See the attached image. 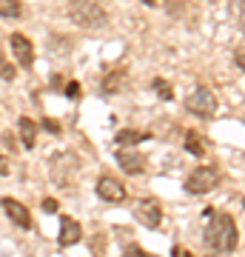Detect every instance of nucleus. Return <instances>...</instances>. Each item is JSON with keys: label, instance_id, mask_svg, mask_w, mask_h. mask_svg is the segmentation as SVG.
<instances>
[{"label": "nucleus", "instance_id": "obj_22", "mask_svg": "<svg viewBox=\"0 0 245 257\" xmlns=\"http://www.w3.org/2000/svg\"><path fill=\"white\" fill-rule=\"evenodd\" d=\"M123 257H148V254H145L140 246H128L126 251H123Z\"/></svg>", "mask_w": 245, "mask_h": 257}, {"label": "nucleus", "instance_id": "obj_26", "mask_svg": "<svg viewBox=\"0 0 245 257\" xmlns=\"http://www.w3.org/2000/svg\"><path fill=\"white\" fill-rule=\"evenodd\" d=\"M3 146L9 149V152H15V149H18V146H15V138H12V135H3Z\"/></svg>", "mask_w": 245, "mask_h": 257}, {"label": "nucleus", "instance_id": "obj_28", "mask_svg": "<svg viewBox=\"0 0 245 257\" xmlns=\"http://www.w3.org/2000/svg\"><path fill=\"white\" fill-rule=\"evenodd\" d=\"M177 254H180V251H177ZM180 257H194V254H191V251H182V254Z\"/></svg>", "mask_w": 245, "mask_h": 257}, {"label": "nucleus", "instance_id": "obj_23", "mask_svg": "<svg viewBox=\"0 0 245 257\" xmlns=\"http://www.w3.org/2000/svg\"><path fill=\"white\" fill-rule=\"evenodd\" d=\"M57 209H60V203H57L55 197H46V200H43V211L52 214V211H57Z\"/></svg>", "mask_w": 245, "mask_h": 257}, {"label": "nucleus", "instance_id": "obj_18", "mask_svg": "<svg viewBox=\"0 0 245 257\" xmlns=\"http://www.w3.org/2000/svg\"><path fill=\"white\" fill-rule=\"evenodd\" d=\"M185 9H191L188 0H165V12H168V15H174V18H180Z\"/></svg>", "mask_w": 245, "mask_h": 257}, {"label": "nucleus", "instance_id": "obj_21", "mask_svg": "<svg viewBox=\"0 0 245 257\" xmlns=\"http://www.w3.org/2000/svg\"><path fill=\"white\" fill-rule=\"evenodd\" d=\"M0 77L9 83V80H15V66H9V63H0Z\"/></svg>", "mask_w": 245, "mask_h": 257}, {"label": "nucleus", "instance_id": "obj_4", "mask_svg": "<svg viewBox=\"0 0 245 257\" xmlns=\"http://www.w3.org/2000/svg\"><path fill=\"white\" fill-rule=\"evenodd\" d=\"M217 183H219V169H214V166H197L185 177V192L200 197V194H208Z\"/></svg>", "mask_w": 245, "mask_h": 257}, {"label": "nucleus", "instance_id": "obj_11", "mask_svg": "<svg viewBox=\"0 0 245 257\" xmlns=\"http://www.w3.org/2000/svg\"><path fill=\"white\" fill-rule=\"evenodd\" d=\"M83 240V226L74 217H69V214H60V234H57V243L60 246H74V243H80Z\"/></svg>", "mask_w": 245, "mask_h": 257}, {"label": "nucleus", "instance_id": "obj_9", "mask_svg": "<svg viewBox=\"0 0 245 257\" xmlns=\"http://www.w3.org/2000/svg\"><path fill=\"white\" fill-rule=\"evenodd\" d=\"M97 197L106 200V203H123L126 200V186L120 183L117 177L103 175L100 180H97Z\"/></svg>", "mask_w": 245, "mask_h": 257}, {"label": "nucleus", "instance_id": "obj_7", "mask_svg": "<svg viewBox=\"0 0 245 257\" xmlns=\"http://www.w3.org/2000/svg\"><path fill=\"white\" fill-rule=\"evenodd\" d=\"M114 160H117V166L126 172V175H143L145 166H148V160H145V155H140V152H134L131 146H123L114 155Z\"/></svg>", "mask_w": 245, "mask_h": 257}, {"label": "nucleus", "instance_id": "obj_14", "mask_svg": "<svg viewBox=\"0 0 245 257\" xmlns=\"http://www.w3.org/2000/svg\"><path fill=\"white\" fill-rule=\"evenodd\" d=\"M185 152L194 157H205V152H208V138L200 135V132H188L185 135Z\"/></svg>", "mask_w": 245, "mask_h": 257}, {"label": "nucleus", "instance_id": "obj_20", "mask_svg": "<svg viewBox=\"0 0 245 257\" xmlns=\"http://www.w3.org/2000/svg\"><path fill=\"white\" fill-rule=\"evenodd\" d=\"M37 126H43L49 135H60V126H57V120H52V117H43Z\"/></svg>", "mask_w": 245, "mask_h": 257}, {"label": "nucleus", "instance_id": "obj_2", "mask_svg": "<svg viewBox=\"0 0 245 257\" xmlns=\"http://www.w3.org/2000/svg\"><path fill=\"white\" fill-rule=\"evenodd\" d=\"M66 15H69V20H72L74 26L89 29V32L103 29L106 23H109L106 9H103L97 0H69V9H66Z\"/></svg>", "mask_w": 245, "mask_h": 257}, {"label": "nucleus", "instance_id": "obj_12", "mask_svg": "<svg viewBox=\"0 0 245 257\" xmlns=\"http://www.w3.org/2000/svg\"><path fill=\"white\" fill-rule=\"evenodd\" d=\"M18 128H20V143H23V149H35V143H37V120H32L29 114H23V117L18 120Z\"/></svg>", "mask_w": 245, "mask_h": 257}, {"label": "nucleus", "instance_id": "obj_15", "mask_svg": "<svg viewBox=\"0 0 245 257\" xmlns=\"http://www.w3.org/2000/svg\"><path fill=\"white\" fill-rule=\"evenodd\" d=\"M123 77H126V72H123V69H120V72H109V74H106V77H103V83H100L103 94L120 92V86H123Z\"/></svg>", "mask_w": 245, "mask_h": 257}, {"label": "nucleus", "instance_id": "obj_17", "mask_svg": "<svg viewBox=\"0 0 245 257\" xmlns=\"http://www.w3.org/2000/svg\"><path fill=\"white\" fill-rule=\"evenodd\" d=\"M151 89L157 92V97H160V100H174V89L163 80V77H154V80H151Z\"/></svg>", "mask_w": 245, "mask_h": 257}, {"label": "nucleus", "instance_id": "obj_5", "mask_svg": "<svg viewBox=\"0 0 245 257\" xmlns=\"http://www.w3.org/2000/svg\"><path fill=\"white\" fill-rule=\"evenodd\" d=\"M185 109H188L191 114H197V117L208 120L211 114L217 111V97H214V92H211V89L200 86V89H194V92L188 94V100H185Z\"/></svg>", "mask_w": 245, "mask_h": 257}, {"label": "nucleus", "instance_id": "obj_10", "mask_svg": "<svg viewBox=\"0 0 245 257\" xmlns=\"http://www.w3.org/2000/svg\"><path fill=\"white\" fill-rule=\"evenodd\" d=\"M0 209L6 211V217H9L15 226H20V229H32V214H29V209L20 200H15V197H3V200H0Z\"/></svg>", "mask_w": 245, "mask_h": 257}, {"label": "nucleus", "instance_id": "obj_1", "mask_svg": "<svg viewBox=\"0 0 245 257\" xmlns=\"http://www.w3.org/2000/svg\"><path fill=\"white\" fill-rule=\"evenodd\" d=\"M205 217H208V229H205V237H202L205 251L208 254H231L236 243H239V231H236L234 217L214 209H205Z\"/></svg>", "mask_w": 245, "mask_h": 257}, {"label": "nucleus", "instance_id": "obj_6", "mask_svg": "<svg viewBox=\"0 0 245 257\" xmlns=\"http://www.w3.org/2000/svg\"><path fill=\"white\" fill-rule=\"evenodd\" d=\"M134 220L143 226V229H160L163 223V209L157 200H140L134 206Z\"/></svg>", "mask_w": 245, "mask_h": 257}, {"label": "nucleus", "instance_id": "obj_24", "mask_svg": "<svg viewBox=\"0 0 245 257\" xmlns=\"http://www.w3.org/2000/svg\"><path fill=\"white\" fill-rule=\"evenodd\" d=\"M66 94H69V97H80V83L72 80L69 86H66Z\"/></svg>", "mask_w": 245, "mask_h": 257}, {"label": "nucleus", "instance_id": "obj_29", "mask_svg": "<svg viewBox=\"0 0 245 257\" xmlns=\"http://www.w3.org/2000/svg\"><path fill=\"white\" fill-rule=\"evenodd\" d=\"M143 3H145V6H154L157 0H143Z\"/></svg>", "mask_w": 245, "mask_h": 257}, {"label": "nucleus", "instance_id": "obj_16", "mask_svg": "<svg viewBox=\"0 0 245 257\" xmlns=\"http://www.w3.org/2000/svg\"><path fill=\"white\" fill-rule=\"evenodd\" d=\"M0 18H6V20L23 18V6H20V0H0Z\"/></svg>", "mask_w": 245, "mask_h": 257}, {"label": "nucleus", "instance_id": "obj_27", "mask_svg": "<svg viewBox=\"0 0 245 257\" xmlns=\"http://www.w3.org/2000/svg\"><path fill=\"white\" fill-rule=\"evenodd\" d=\"M234 63H236V69H242V46H239V49H236V52H234Z\"/></svg>", "mask_w": 245, "mask_h": 257}, {"label": "nucleus", "instance_id": "obj_19", "mask_svg": "<svg viewBox=\"0 0 245 257\" xmlns=\"http://www.w3.org/2000/svg\"><path fill=\"white\" fill-rule=\"evenodd\" d=\"M89 248H91V254L103 257L106 254V234H94V237L89 240Z\"/></svg>", "mask_w": 245, "mask_h": 257}, {"label": "nucleus", "instance_id": "obj_3", "mask_svg": "<svg viewBox=\"0 0 245 257\" xmlns=\"http://www.w3.org/2000/svg\"><path fill=\"white\" fill-rule=\"evenodd\" d=\"M77 175H80V157L72 152H57L49 160V177L57 189H72L77 183Z\"/></svg>", "mask_w": 245, "mask_h": 257}, {"label": "nucleus", "instance_id": "obj_13", "mask_svg": "<svg viewBox=\"0 0 245 257\" xmlns=\"http://www.w3.org/2000/svg\"><path fill=\"white\" fill-rule=\"evenodd\" d=\"M145 140H151V135H148V132H137V128H120L117 138H114V143H117V146H140V143H145Z\"/></svg>", "mask_w": 245, "mask_h": 257}, {"label": "nucleus", "instance_id": "obj_25", "mask_svg": "<svg viewBox=\"0 0 245 257\" xmlns=\"http://www.w3.org/2000/svg\"><path fill=\"white\" fill-rule=\"evenodd\" d=\"M9 175V163H6V155L0 152V177H6Z\"/></svg>", "mask_w": 245, "mask_h": 257}, {"label": "nucleus", "instance_id": "obj_8", "mask_svg": "<svg viewBox=\"0 0 245 257\" xmlns=\"http://www.w3.org/2000/svg\"><path fill=\"white\" fill-rule=\"evenodd\" d=\"M9 46H12V55H15V60H18V66L32 69V63H35V46H32V40H29L26 35L15 32V35L9 37Z\"/></svg>", "mask_w": 245, "mask_h": 257}]
</instances>
